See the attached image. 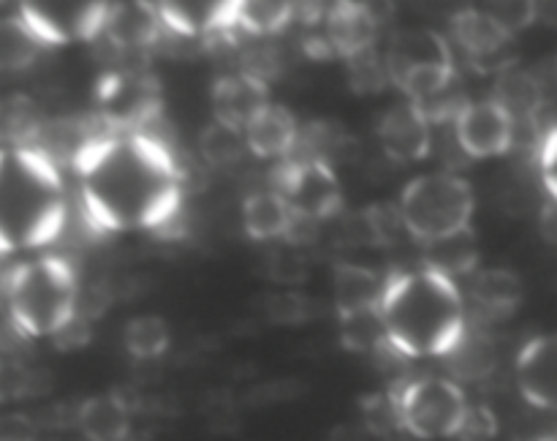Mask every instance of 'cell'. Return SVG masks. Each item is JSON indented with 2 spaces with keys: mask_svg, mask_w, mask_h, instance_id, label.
<instances>
[{
  "mask_svg": "<svg viewBox=\"0 0 557 441\" xmlns=\"http://www.w3.org/2000/svg\"><path fill=\"white\" fill-rule=\"evenodd\" d=\"M82 212L96 232L166 229L183 207L190 172L150 131L96 134L74 161Z\"/></svg>",
  "mask_w": 557,
  "mask_h": 441,
  "instance_id": "1",
  "label": "cell"
},
{
  "mask_svg": "<svg viewBox=\"0 0 557 441\" xmlns=\"http://www.w3.org/2000/svg\"><path fill=\"white\" fill-rule=\"evenodd\" d=\"M386 341L403 357H449L466 338V303L455 278L422 267L392 272L381 297Z\"/></svg>",
  "mask_w": 557,
  "mask_h": 441,
  "instance_id": "2",
  "label": "cell"
},
{
  "mask_svg": "<svg viewBox=\"0 0 557 441\" xmlns=\"http://www.w3.org/2000/svg\"><path fill=\"white\" fill-rule=\"evenodd\" d=\"M65 223L60 167L38 147H0V256L58 240Z\"/></svg>",
  "mask_w": 557,
  "mask_h": 441,
  "instance_id": "3",
  "label": "cell"
},
{
  "mask_svg": "<svg viewBox=\"0 0 557 441\" xmlns=\"http://www.w3.org/2000/svg\"><path fill=\"white\" fill-rule=\"evenodd\" d=\"M5 308L22 338H54L79 316V281L63 256L44 254L5 278Z\"/></svg>",
  "mask_w": 557,
  "mask_h": 441,
  "instance_id": "4",
  "label": "cell"
},
{
  "mask_svg": "<svg viewBox=\"0 0 557 441\" xmlns=\"http://www.w3.org/2000/svg\"><path fill=\"white\" fill-rule=\"evenodd\" d=\"M400 216L406 232L422 245L451 237L471 229L473 191L468 180L451 172H428L403 188Z\"/></svg>",
  "mask_w": 557,
  "mask_h": 441,
  "instance_id": "5",
  "label": "cell"
},
{
  "mask_svg": "<svg viewBox=\"0 0 557 441\" xmlns=\"http://www.w3.org/2000/svg\"><path fill=\"white\" fill-rule=\"evenodd\" d=\"M384 58L392 85L400 87L413 103L430 101L455 85V54L449 41L435 30L419 27L395 33Z\"/></svg>",
  "mask_w": 557,
  "mask_h": 441,
  "instance_id": "6",
  "label": "cell"
},
{
  "mask_svg": "<svg viewBox=\"0 0 557 441\" xmlns=\"http://www.w3.org/2000/svg\"><path fill=\"white\" fill-rule=\"evenodd\" d=\"M389 401L397 428L422 441L455 439L471 412L466 392L451 379H417L395 384Z\"/></svg>",
  "mask_w": 557,
  "mask_h": 441,
  "instance_id": "7",
  "label": "cell"
},
{
  "mask_svg": "<svg viewBox=\"0 0 557 441\" xmlns=\"http://www.w3.org/2000/svg\"><path fill=\"white\" fill-rule=\"evenodd\" d=\"M98 118L112 134H139L163 107L161 85L150 71L120 69L107 71L98 82Z\"/></svg>",
  "mask_w": 557,
  "mask_h": 441,
  "instance_id": "8",
  "label": "cell"
},
{
  "mask_svg": "<svg viewBox=\"0 0 557 441\" xmlns=\"http://www.w3.org/2000/svg\"><path fill=\"white\" fill-rule=\"evenodd\" d=\"M275 191L294 207V212L313 221H326L343 210V188L335 169L313 158H286L272 172Z\"/></svg>",
  "mask_w": 557,
  "mask_h": 441,
  "instance_id": "9",
  "label": "cell"
},
{
  "mask_svg": "<svg viewBox=\"0 0 557 441\" xmlns=\"http://www.w3.org/2000/svg\"><path fill=\"white\" fill-rule=\"evenodd\" d=\"M109 11H112V3L65 0V3H22L16 14L44 47H60V44L101 38Z\"/></svg>",
  "mask_w": 557,
  "mask_h": 441,
  "instance_id": "10",
  "label": "cell"
},
{
  "mask_svg": "<svg viewBox=\"0 0 557 441\" xmlns=\"http://www.w3.org/2000/svg\"><path fill=\"white\" fill-rule=\"evenodd\" d=\"M515 120L493 98L468 101L455 120L457 145L471 158H495L515 145Z\"/></svg>",
  "mask_w": 557,
  "mask_h": 441,
  "instance_id": "11",
  "label": "cell"
},
{
  "mask_svg": "<svg viewBox=\"0 0 557 441\" xmlns=\"http://www.w3.org/2000/svg\"><path fill=\"white\" fill-rule=\"evenodd\" d=\"M379 142L395 163H417L430 156V123L413 101L395 103L379 123Z\"/></svg>",
  "mask_w": 557,
  "mask_h": 441,
  "instance_id": "12",
  "label": "cell"
},
{
  "mask_svg": "<svg viewBox=\"0 0 557 441\" xmlns=\"http://www.w3.org/2000/svg\"><path fill=\"white\" fill-rule=\"evenodd\" d=\"M270 85L261 76L237 71L212 85V114L218 123L245 131L261 109L270 107Z\"/></svg>",
  "mask_w": 557,
  "mask_h": 441,
  "instance_id": "13",
  "label": "cell"
},
{
  "mask_svg": "<svg viewBox=\"0 0 557 441\" xmlns=\"http://www.w3.org/2000/svg\"><path fill=\"white\" fill-rule=\"evenodd\" d=\"M517 384L536 408H557V335H539L517 357Z\"/></svg>",
  "mask_w": 557,
  "mask_h": 441,
  "instance_id": "14",
  "label": "cell"
},
{
  "mask_svg": "<svg viewBox=\"0 0 557 441\" xmlns=\"http://www.w3.org/2000/svg\"><path fill=\"white\" fill-rule=\"evenodd\" d=\"M379 30L381 22L370 5L346 0V3H335L326 9V41H330L332 52L341 54V58L351 60L357 58V54L368 52V49H375Z\"/></svg>",
  "mask_w": 557,
  "mask_h": 441,
  "instance_id": "15",
  "label": "cell"
},
{
  "mask_svg": "<svg viewBox=\"0 0 557 441\" xmlns=\"http://www.w3.org/2000/svg\"><path fill=\"white\" fill-rule=\"evenodd\" d=\"M451 30H455V41L460 44L462 52L482 71L509 69V65L500 63V54L509 47L511 36L484 9L457 11L451 16Z\"/></svg>",
  "mask_w": 557,
  "mask_h": 441,
  "instance_id": "16",
  "label": "cell"
},
{
  "mask_svg": "<svg viewBox=\"0 0 557 441\" xmlns=\"http://www.w3.org/2000/svg\"><path fill=\"white\" fill-rule=\"evenodd\" d=\"M163 30L158 5L152 3H112L103 36L117 52H145Z\"/></svg>",
  "mask_w": 557,
  "mask_h": 441,
  "instance_id": "17",
  "label": "cell"
},
{
  "mask_svg": "<svg viewBox=\"0 0 557 441\" xmlns=\"http://www.w3.org/2000/svg\"><path fill=\"white\" fill-rule=\"evenodd\" d=\"M158 14L166 30L185 38H228L237 33L232 27V3H158Z\"/></svg>",
  "mask_w": 557,
  "mask_h": 441,
  "instance_id": "18",
  "label": "cell"
},
{
  "mask_svg": "<svg viewBox=\"0 0 557 441\" xmlns=\"http://www.w3.org/2000/svg\"><path fill=\"white\" fill-rule=\"evenodd\" d=\"M248 150L259 158H277L286 161L299 145V123L286 107L270 103L253 118V123L245 128Z\"/></svg>",
  "mask_w": 557,
  "mask_h": 441,
  "instance_id": "19",
  "label": "cell"
},
{
  "mask_svg": "<svg viewBox=\"0 0 557 441\" xmlns=\"http://www.w3.org/2000/svg\"><path fill=\"white\" fill-rule=\"evenodd\" d=\"M386 281H381L373 270L362 265H337L335 267V308L341 319L362 310H373L381 305Z\"/></svg>",
  "mask_w": 557,
  "mask_h": 441,
  "instance_id": "20",
  "label": "cell"
},
{
  "mask_svg": "<svg viewBox=\"0 0 557 441\" xmlns=\"http://www.w3.org/2000/svg\"><path fill=\"white\" fill-rule=\"evenodd\" d=\"M76 422H79L87 441H123L131 430L128 403L117 392L87 397L79 406Z\"/></svg>",
  "mask_w": 557,
  "mask_h": 441,
  "instance_id": "21",
  "label": "cell"
},
{
  "mask_svg": "<svg viewBox=\"0 0 557 441\" xmlns=\"http://www.w3.org/2000/svg\"><path fill=\"white\" fill-rule=\"evenodd\" d=\"M294 207L277 191H259L250 194L243 205V226L248 237L259 243L283 240L294 223Z\"/></svg>",
  "mask_w": 557,
  "mask_h": 441,
  "instance_id": "22",
  "label": "cell"
},
{
  "mask_svg": "<svg viewBox=\"0 0 557 441\" xmlns=\"http://www.w3.org/2000/svg\"><path fill=\"white\" fill-rule=\"evenodd\" d=\"M403 232H406V223H403L400 207L384 205V201L354 212V216L343 223V237H348L351 245H368V248H386V245H395Z\"/></svg>",
  "mask_w": 557,
  "mask_h": 441,
  "instance_id": "23",
  "label": "cell"
},
{
  "mask_svg": "<svg viewBox=\"0 0 557 441\" xmlns=\"http://www.w3.org/2000/svg\"><path fill=\"white\" fill-rule=\"evenodd\" d=\"M297 16V5L286 0H232V27L248 36H275Z\"/></svg>",
  "mask_w": 557,
  "mask_h": 441,
  "instance_id": "24",
  "label": "cell"
},
{
  "mask_svg": "<svg viewBox=\"0 0 557 441\" xmlns=\"http://www.w3.org/2000/svg\"><path fill=\"white\" fill-rule=\"evenodd\" d=\"M297 147H302V158L324 161L335 169V163L351 161L357 152V139L335 120H315L299 131Z\"/></svg>",
  "mask_w": 557,
  "mask_h": 441,
  "instance_id": "25",
  "label": "cell"
},
{
  "mask_svg": "<svg viewBox=\"0 0 557 441\" xmlns=\"http://www.w3.org/2000/svg\"><path fill=\"white\" fill-rule=\"evenodd\" d=\"M495 103L506 109L511 114V120H520V123H528V120L536 118L539 109L544 107V90L539 85V79L528 71H500L498 82H495Z\"/></svg>",
  "mask_w": 557,
  "mask_h": 441,
  "instance_id": "26",
  "label": "cell"
},
{
  "mask_svg": "<svg viewBox=\"0 0 557 441\" xmlns=\"http://www.w3.org/2000/svg\"><path fill=\"white\" fill-rule=\"evenodd\" d=\"M473 303L493 316L515 314L517 305L522 303V283L520 278L504 267H490V270L476 272L473 278Z\"/></svg>",
  "mask_w": 557,
  "mask_h": 441,
  "instance_id": "27",
  "label": "cell"
},
{
  "mask_svg": "<svg viewBox=\"0 0 557 441\" xmlns=\"http://www.w3.org/2000/svg\"><path fill=\"white\" fill-rule=\"evenodd\" d=\"M47 120L27 96H9L0 101V139L3 147H33Z\"/></svg>",
  "mask_w": 557,
  "mask_h": 441,
  "instance_id": "28",
  "label": "cell"
},
{
  "mask_svg": "<svg viewBox=\"0 0 557 441\" xmlns=\"http://www.w3.org/2000/svg\"><path fill=\"white\" fill-rule=\"evenodd\" d=\"M424 259H428L430 270L446 278L468 275L479 265L476 237H473L471 229H466V232L451 234V237L435 240V243L424 245Z\"/></svg>",
  "mask_w": 557,
  "mask_h": 441,
  "instance_id": "29",
  "label": "cell"
},
{
  "mask_svg": "<svg viewBox=\"0 0 557 441\" xmlns=\"http://www.w3.org/2000/svg\"><path fill=\"white\" fill-rule=\"evenodd\" d=\"M44 44L20 14L0 16V71H25L36 63Z\"/></svg>",
  "mask_w": 557,
  "mask_h": 441,
  "instance_id": "30",
  "label": "cell"
},
{
  "mask_svg": "<svg viewBox=\"0 0 557 441\" xmlns=\"http://www.w3.org/2000/svg\"><path fill=\"white\" fill-rule=\"evenodd\" d=\"M125 348L131 357L136 359H156L172 343V330H169L166 319L158 314H141L125 324Z\"/></svg>",
  "mask_w": 557,
  "mask_h": 441,
  "instance_id": "31",
  "label": "cell"
},
{
  "mask_svg": "<svg viewBox=\"0 0 557 441\" xmlns=\"http://www.w3.org/2000/svg\"><path fill=\"white\" fill-rule=\"evenodd\" d=\"M245 150H248L245 131L223 125L218 120H212L199 136V152L210 167H232L245 156Z\"/></svg>",
  "mask_w": 557,
  "mask_h": 441,
  "instance_id": "32",
  "label": "cell"
},
{
  "mask_svg": "<svg viewBox=\"0 0 557 441\" xmlns=\"http://www.w3.org/2000/svg\"><path fill=\"white\" fill-rule=\"evenodd\" d=\"M343 330V346L348 352H357V354H370L381 346H389L386 341V330H384V319H381V310H362V314H354L341 319Z\"/></svg>",
  "mask_w": 557,
  "mask_h": 441,
  "instance_id": "33",
  "label": "cell"
},
{
  "mask_svg": "<svg viewBox=\"0 0 557 441\" xmlns=\"http://www.w3.org/2000/svg\"><path fill=\"white\" fill-rule=\"evenodd\" d=\"M348 69V85L359 96H375L389 85V69H386V58L379 54V49H368V52L357 54V58L346 60Z\"/></svg>",
  "mask_w": 557,
  "mask_h": 441,
  "instance_id": "34",
  "label": "cell"
},
{
  "mask_svg": "<svg viewBox=\"0 0 557 441\" xmlns=\"http://www.w3.org/2000/svg\"><path fill=\"white\" fill-rule=\"evenodd\" d=\"M308 256L302 248H294V245L281 243V248H272L267 256V272H270L272 281L281 283H299L308 278Z\"/></svg>",
  "mask_w": 557,
  "mask_h": 441,
  "instance_id": "35",
  "label": "cell"
},
{
  "mask_svg": "<svg viewBox=\"0 0 557 441\" xmlns=\"http://www.w3.org/2000/svg\"><path fill=\"white\" fill-rule=\"evenodd\" d=\"M490 16L509 33L511 38L520 30L531 27L539 16V3H490L484 5Z\"/></svg>",
  "mask_w": 557,
  "mask_h": 441,
  "instance_id": "36",
  "label": "cell"
},
{
  "mask_svg": "<svg viewBox=\"0 0 557 441\" xmlns=\"http://www.w3.org/2000/svg\"><path fill=\"white\" fill-rule=\"evenodd\" d=\"M264 314L275 324H299V321L308 319V303H305L302 294L294 292L270 294L264 299Z\"/></svg>",
  "mask_w": 557,
  "mask_h": 441,
  "instance_id": "37",
  "label": "cell"
},
{
  "mask_svg": "<svg viewBox=\"0 0 557 441\" xmlns=\"http://www.w3.org/2000/svg\"><path fill=\"white\" fill-rule=\"evenodd\" d=\"M495 430H498V422H495L493 412H490V408H484V406H476V408L471 406V412H468V419H466V425H462L460 436H462V439H468V441H487V439H493Z\"/></svg>",
  "mask_w": 557,
  "mask_h": 441,
  "instance_id": "38",
  "label": "cell"
},
{
  "mask_svg": "<svg viewBox=\"0 0 557 441\" xmlns=\"http://www.w3.org/2000/svg\"><path fill=\"white\" fill-rule=\"evenodd\" d=\"M542 180L557 201V125L549 128L542 139Z\"/></svg>",
  "mask_w": 557,
  "mask_h": 441,
  "instance_id": "39",
  "label": "cell"
},
{
  "mask_svg": "<svg viewBox=\"0 0 557 441\" xmlns=\"http://www.w3.org/2000/svg\"><path fill=\"white\" fill-rule=\"evenodd\" d=\"M0 441H36V425L22 414L0 419Z\"/></svg>",
  "mask_w": 557,
  "mask_h": 441,
  "instance_id": "40",
  "label": "cell"
},
{
  "mask_svg": "<svg viewBox=\"0 0 557 441\" xmlns=\"http://www.w3.org/2000/svg\"><path fill=\"white\" fill-rule=\"evenodd\" d=\"M54 346L58 348H79L85 346L87 341H90V327H87L85 316H76L74 321H71L69 327H63V330L58 332V335L52 338Z\"/></svg>",
  "mask_w": 557,
  "mask_h": 441,
  "instance_id": "41",
  "label": "cell"
},
{
  "mask_svg": "<svg viewBox=\"0 0 557 441\" xmlns=\"http://www.w3.org/2000/svg\"><path fill=\"white\" fill-rule=\"evenodd\" d=\"M368 436H370L368 425L348 422V425H335L330 433V441H368Z\"/></svg>",
  "mask_w": 557,
  "mask_h": 441,
  "instance_id": "42",
  "label": "cell"
},
{
  "mask_svg": "<svg viewBox=\"0 0 557 441\" xmlns=\"http://www.w3.org/2000/svg\"><path fill=\"white\" fill-rule=\"evenodd\" d=\"M539 226H542V234L547 237V243L557 245V201H547L542 207V216H539Z\"/></svg>",
  "mask_w": 557,
  "mask_h": 441,
  "instance_id": "43",
  "label": "cell"
},
{
  "mask_svg": "<svg viewBox=\"0 0 557 441\" xmlns=\"http://www.w3.org/2000/svg\"><path fill=\"white\" fill-rule=\"evenodd\" d=\"M539 441H557V433H547V436H542V439Z\"/></svg>",
  "mask_w": 557,
  "mask_h": 441,
  "instance_id": "44",
  "label": "cell"
}]
</instances>
